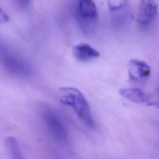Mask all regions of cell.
I'll return each instance as SVG.
<instances>
[{"label": "cell", "instance_id": "obj_1", "mask_svg": "<svg viewBox=\"0 0 159 159\" xmlns=\"http://www.w3.org/2000/svg\"><path fill=\"white\" fill-rule=\"evenodd\" d=\"M60 93L61 102L71 107L84 125L94 128L96 122L90 106L82 92L74 87H63Z\"/></svg>", "mask_w": 159, "mask_h": 159}, {"label": "cell", "instance_id": "obj_2", "mask_svg": "<svg viewBox=\"0 0 159 159\" xmlns=\"http://www.w3.org/2000/svg\"><path fill=\"white\" fill-rule=\"evenodd\" d=\"M40 117L49 137L61 145L67 144L68 141L67 129L58 114L53 109L47 107L42 109Z\"/></svg>", "mask_w": 159, "mask_h": 159}, {"label": "cell", "instance_id": "obj_3", "mask_svg": "<svg viewBox=\"0 0 159 159\" xmlns=\"http://www.w3.org/2000/svg\"><path fill=\"white\" fill-rule=\"evenodd\" d=\"M75 15L83 32L89 35L93 32L98 12L93 0H76Z\"/></svg>", "mask_w": 159, "mask_h": 159}, {"label": "cell", "instance_id": "obj_4", "mask_svg": "<svg viewBox=\"0 0 159 159\" xmlns=\"http://www.w3.org/2000/svg\"><path fill=\"white\" fill-rule=\"evenodd\" d=\"M158 6L154 0H140L137 12V21L139 27L146 29L155 19Z\"/></svg>", "mask_w": 159, "mask_h": 159}, {"label": "cell", "instance_id": "obj_5", "mask_svg": "<svg viewBox=\"0 0 159 159\" xmlns=\"http://www.w3.org/2000/svg\"><path fill=\"white\" fill-rule=\"evenodd\" d=\"M128 76L129 80L135 84H144L151 73L150 66L144 61L132 59L128 63Z\"/></svg>", "mask_w": 159, "mask_h": 159}, {"label": "cell", "instance_id": "obj_6", "mask_svg": "<svg viewBox=\"0 0 159 159\" xmlns=\"http://www.w3.org/2000/svg\"><path fill=\"white\" fill-rule=\"evenodd\" d=\"M72 53L75 58L81 62L89 61L100 56V53L97 50L86 43H81L74 45Z\"/></svg>", "mask_w": 159, "mask_h": 159}, {"label": "cell", "instance_id": "obj_7", "mask_svg": "<svg viewBox=\"0 0 159 159\" xmlns=\"http://www.w3.org/2000/svg\"><path fill=\"white\" fill-rule=\"evenodd\" d=\"M119 94L125 99L137 104H147L148 94L140 88H125L119 91Z\"/></svg>", "mask_w": 159, "mask_h": 159}, {"label": "cell", "instance_id": "obj_8", "mask_svg": "<svg viewBox=\"0 0 159 159\" xmlns=\"http://www.w3.org/2000/svg\"><path fill=\"white\" fill-rule=\"evenodd\" d=\"M5 145L10 159H25L22 154L18 141L15 137H7L5 140Z\"/></svg>", "mask_w": 159, "mask_h": 159}, {"label": "cell", "instance_id": "obj_9", "mask_svg": "<svg viewBox=\"0 0 159 159\" xmlns=\"http://www.w3.org/2000/svg\"><path fill=\"white\" fill-rule=\"evenodd\" d=\"M107 6L111 11H116L122 9L127 4V0H107Z\"/></svg>", "mask_w": 159, "mask_h": 159}, {"label": "cell", "instance_id": "obj_10", "mask_svg": "<svg viewBox=\"0 0 159 159\" xmlns=\"http://www.w3.org/2000/svg\"><path fill=\"white\" fill-rule=\"evenodd\" d=\"M147 104L159 108V89H156L151 94H148V99Z\"/></svg>", "mask_w": 159, "mask_h": 159}, {"label": "cell", "instance_id": "obj_11", "mask_svg": "<svg viewBox=\"0 0 159 159\" xmlns=\"http://www.w3.org/2000/svg\"><path fill=\"white\" fill-rule=\"evenodd\" d=\"M9 17L6 12L0 7V24H4L9 21Z\"/></svg>", "mask_w": 159, "mask_h": 159}, {"label": "cell", "instance_id": "obj_12", "mask_svg": "<svg viewBox=\"0 0 159 159\" xmlns=\"http://www.w3.org/2000/svg\"><path fill=\"white\" fill-rule=\"evenodd\" d=\"M16 1L19 7L21 9H24L27 7L29 6L30 2V0H16Z\"/></svg>", "mask_w": 159, "mask_h": 159}]
</instances>
